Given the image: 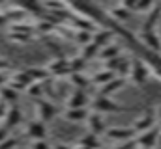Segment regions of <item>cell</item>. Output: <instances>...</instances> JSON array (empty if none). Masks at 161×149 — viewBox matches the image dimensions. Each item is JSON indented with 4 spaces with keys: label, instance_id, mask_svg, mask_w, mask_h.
<instances>
[{
    "label": "cell",
    "instance_id": "obj_1",
    "mask_svg": "<svg viewBox=\"0 0 161 149\" xmlns=\"http://www.w3.org/2000/svg\"><path fill=\"white\" fill-rule=\"evenodd\" d=\"M159 134H161V129H150L146 132H141L137 134V144L141 149H158L159 146Z\"/></svg>",
    "mask_w": 161,
    "mask_h": 149
},
{
    "label": "cell",
    "instance_id": "obj_2",
    "mask_svg": "<svg viewBox=\"0 0 161 149\" xmlns=\"http://www.w3.org/2000/svg\"><path fill=\"white\" fill-rule=\"evenodd\" d=\"M105 134H107L109 140H114V142H120V144L137 138V131L133 127H111V129H107Z\"/></svg>",
    "mask_w": 161,
    "mask_h": 149
},
{
    "label": "cell",
    "instance_id": "obj_3",
    "mask_svg": "<svg viewBox=\"0 0 161 149\" xmlns=\"http://www.w3.org/2000/svg\"><path fill=\"white\" fill-rule=\"evenodd\" d=\"M131 80L135 82V84H144L146 80H148V76H150V67L146 65V62L144 60H139V58H135L133 62H131Z\"/></svg>",
    "mask_w": 161,
    "mask_h": 149
},
{
    "label": "cell",
    "instance_id": "obj_4",
    "mask_svg": "<svg viewBox=\"0 0 161 149\" xmlns=\"http://www.w3.org/2000/svg\"><path fill=\"white\" fill-rule=\"evenodd\" d=\"M154 123H156V114H154L152 108H148V110H144L137 119H135L133 129L137 131V134H141V132H146V131L154 129Z\"/></svg>",
    "mask_w": 161,
    "mask_h": 149
},
{
    "label": "cell",
    "instance_id": "obj_5",
    "mask_svg": "<svg viewBox=\"0 0 161 149\" xmlns=\"http://www.w3.org/2000/svg\"><path fill=\"white\" fill-rule=\"evenodd\" d=\"M161 24V2H156L154 8L148 11L144 23H142V28L141 32H156V26Z\"/></svg>",
    "mask_w": 161,
    "mask_h": 149
},
{
    "label": "cell",
    "instance_id": "obj_6",
    "mask_svg": "<svg viewBox=\"0 0 161 149\" xmlns=\"http://www.w3.org/2000/svg\"><path fill=\"white\" fill-rule=\"evenodd\" d=\"M92 108L94 112H122L120 105H116L111 97H103V95H96L92 99Z\"/></svg>",
    "mask_w": 161,
    "mask_h": 149
},
{
    "label": "cell",
    "instance_id": "obj_7",
    "mask_svg": "<svg viewBox=\"0 0 161 149\" xmlns=\"http://www.w3.org/2000/svg\"><path fill=\"white\" fill-rule=\"evenodd\" d=\"M47 71L51 73V76H71V67H69V58H54L53 62H49Z\"/></svg>",
    "mask_w": 161,
    "mask_h": 149
},
{
    "label": "cell",
    "instance_id": "obj_8",
    "mask_svg": "<svg viewBox=\"0 0 161 149\" xmlns=\"http://www.w3.org/2000/svg\"><path fill=\"white\" fill-rule=\"evenodd\" d=\"M32 84H34V82H32L30 74L26 73V71H19V73L11 74V78H9V82H8V86L13 88L15 91H26Z\"/></svg>",
    "mask_w": 161,
    "mask_h": 149
},
{
    "label": "cell",
    "instance_id": "obj_9",
    "mask_svg": "<svg viewBox=\"0 0 161 149\" xmlns=\"http://www.w3.org/2000/svg\"><path fill=\"white\" fill-rule=\"evenodd\" d=\"M56 114H58L56 105H53L51 101H45V99L38 101V117H40V121L49 123V121H53L56 117Z\"/></svg>",
    "mask_w": 161,
    "mask_h": 149
},
{
    "label": "cell",
    "instance_id": "obj_10",
    "mask_svg": "<svg viewBox=\"0 0 161 149\" xmlns=\"http://www.w3.org/2000/svg\"><path fill=\"white\" fill-rule=\"evenodd\" d=\"M139 41L142 43L144 49L161 54V37H159V34H156V32H141V34H139Z\"/></svg>",
    "mask_w": 161,
    "mask_h": 149
},
{
    "label": "cell",
    "instance_id": "obj_11",
    "mask_svg": "<svg viewBox=\"0 0 161 149\" xmlns=\"http://www.w3.org/2000/svg\"><path fill=\"white\" fill-rule=\"evenodd\" d=\"M90 103V97H88V91L84 90H73V93L69 95L68 99V108H86Z\"/></svg>",
    "mask_w": 161,
    "mask_h": 149
},
{
    "label": "cell",
    "instance_id": "obj_12",
    "mask_svg": "<svg viewBox=\"0 0 161 149\" xmlns=\"http://www.w3.org/2000/svg\"><path fill=\"white\" fill-rule=\"evenodd\" d=\"M26 134H28V138H32L34 142H40V140H45V136H47V129H45V123L43 121H30L28 125H26Z\"/></svg>",
    "mask_w": 161,
    "mask_h": 149
},
{
    "label": "cell",
    "instance_id": "obj_13",
    "mask_svg": "<svg viewBox=\"0 0 161 149\" xmlns=\"http://www.w3.org/2000/svg\"><path fill=\"white\" fill-rule=\"evenodd\" d=\"M26 15H30V13H28L23 6H13V8H9V9L4 13V19H6L9 24H19V23H25Z\"/></svg>",
    "mask_w": 161,
    "mask_h": 149
},
{
    "label": "cell",
    "instance_id": "obj_14",
    "mask_svg": "<svg viewBox=\"0 0 161 149\" xmlns=\"http://www.w3.org/2000/svg\"><path fill=\"white\" fill-rule=\"evenodd\" d=\"M107 13H109V17H111V19H114V21H116V23H120V24H122V23H125V21L133 15V13H131L124 4H122V2H120V4L111 6V8L107 9Z\"/></svg>",
    "mask_w": 161,
    "mask_h": 149
},
{
    "label": "cell",
    "instance_id": "obj_15",
    "mask_svg": "<svg viewBox=\"0 0 161 149\" xmlns=\"http://www.w3.org/2000/svg\"><path fill=\"white\" fill-rule=\"evenodd\" d=\"M88 131H90V134H96V136H99V134H103V132H107V129H105V123H103V117L99 116V114H90V117H88Z\"/></svg>",
    "mask_w": 161,
    "mask_h": 149
},
{
    "label": "cell",
    "instance_id": "obj_16",
    "mask_svg": "<svg viewBox=\"0 0 161 149\" xmlns=\"http://www.w3.org/2000/svg\"><path fill=\"white\" fill-rule=\"evenodd\" d=\"M122 56V45L120 43H111V45H107L105 49H101V52H99V60H103V62H109V60H113V58H118Z\"/></svg>",
    "mask_w": 161,
    "mask_h": 149
},
{
    "label": "cell",
    "instance_id": "obj_17",
    "mask_svg": "<svg viewBox=\"0 0 161 149\" xmlns=\"http://www.w3.org/2000/svg\"><path fill=\"white\" fill-rule=\"evenodd\" d=\"M64 117L68 119V121H71V123H79V121H88V117H90V112L88 108H68V112L64 114Z\"/></svg>",
    "mask_w": 161,
    "mask_h": 149
},
{
    "label": "cell",
    "instance_id": "obj_18",
    "mask_svg": "<svg viewBox=\"0 0 161 149\" xmlns=\"http://www.w3.org/2000/svg\"><path fill=\"white\" fill-rule=\"evenodd\" d=\"M114 32H111V30H105V28H101L99 32H96L94 34V43L99 47V49H105L107 45H111L113 43V39H114Z\"/></svg>",
    "mask_w": 161,
    "mask_h": 149
},
{
    "label": "cell",
    "instance_id": "obj_19",
    "mask_svg": "<svg viewBox=\"0 0 161 149\" xmlns=\"http://www.w3.org/2000/svg\"><path fill=\"white\" fill-rule=\"evenodd\" d=\"M23 121V114L21 110L15 106V105H11L9 106V112H8V116H6V119H4V127H8V129H13V127H17L19 123Z\"/></svg>",
    "mask_w": 161,
    "mask_h": 149
},
{
    "label": "cell",
    "instance_id": "obj_20",
    "mask_svg": "<svg viewBox=\"0 0 161 149\" xmlns=\"http://www.w3.org/2000/svg\"><path fill=\"white\" fill-rule=\"evenodd\" d=\"M26 73L30 74V78H32V82H47V80H51V73L47 71V67H28V69H25Z\"/></svg>",
    "mask_w": 161,
    "mask_h": 149
},
{
    "label": "cell",
    "instance_id": "obj_21",
    "mask_svg": "<svg viewBox=\"0 0 161 149\" xmlns=\"http://www.w3.org/2000/svg\"><path fill=\"white\" fill-rule=\"evenodd\" d=\"M122 4L133 13V11H150L156 2H150V0H142V2H139V0H127V2H122Z\"/></svg>",
    "mask_w": 161,
    "mask_h": 149
},
{
    "label": "cell",
    "instance_id": "obj_22",
    "mask_svg": "<svg viewBox=\"0 0 161 149\" xmlns=\"http://www.w3.org/2000/svg\"><path fill=\"white\" fill-rule=\"evenodd\" d=\"M118 74L113 73V71H109V69H103V71H99L97 74H94L92 76V84H96V86H107L109 82H113L114 78H116Z\"/></svg>",
    "mask_w": 161,
    "mask_h": 149
},
{
    "label": "cell",
    "instance_id": "obj_23",
    "mask_svg": "<svg viewBox=\"0 0 161 149\" xmlns=\"http://www.w3.org/2000/svg\"><path fill=\"white\" fill-rule=\"evenodd\" d=\"M124 82H125V78H120V76H116L113 82H109L107 86H103V88L99 90V93H97V95H103V97H111L113 93H116V91L120 90L122 86H124Z\"/></svg>",
    "mask_w": 161,
    "mask_h": 149
},
{
    "label": "cell",
    "instance_id": "obj_24",
    "mask_svg": "<svg viewBox=\"0 0 161 149\" xmlns=\"http://www.w3.org/2000/svg\"><path fill=\"white\" fill-rule=\"evenodd\" d=\"M69 80H71V84L75 86V90H84V91H88V90H90V86H92V78H88L84 73L71 74V76H69Z\"/></svg>",
    "mask_w": 161,
    "mask_h": 149
},
{
    "label": "cell",
    "instance_id": "obj_25",
    "mask_svg": "<svg viewBox=\"0 0 161 149\" xmlns=\"http://www.w3.org/2000/svg\"><path fill=\"white\" fill-rule=\"evenodd\" d=\"M38 28L28 24V23H19V24H9V32H15V34H25V36H32Z\"/></svg>",
    "mask_w": 161,
    "mask_h": 149
},
{
    "label": "cell",
    "instance_id": "obj_26",
    "mask_svg": "<svg viewBox=\"0 0 161 149\" xmlns=\"http://www.w3.org/2000/svg\"><path fill=\"white\" fill-rule=\"evenodd\" d=\"M99 52H101V49L92 41L90 45H86V47H82L80 49V56L88 62V60H92V58H96V56H99Z\"/></svg>",
    "mask_w": 161,
    "mask_h": 149
},
{
    "label": "cell",
    "instance_id": "obj_27",
    "mask_svg": "<svg viewBox=\"0 0 161 149\" xmlns=\"http://www.w3.org/2000/svg\"><path fill=\"white\" fill-rule=\"evenodd\" d=\"M17 97H19V91H15L13 88H9V86L0 88V99H2V101H6L8 105L15 103V101H17Z\"/></svg>",
    "mask_w": 161,
    "mask_h": 149
},
{
    "label": "cell",
    "instance_id": "obj_28",
    "mask_svg": "<svg viewBox=\"0 0 161 149\" xmlns=\"http://www.w3.org/2000/svg\"><path fill=\"white\" fill-rule=\"evenodd\" d=\"M73 41H75L77 45H80V47H86V45H90V43L94 41V34H90V32H82V30H75Z\"/></svg>",
    "mask_w": 161,
    "mask_h": 149
},
{
    "label": "cell",
    "instance_id": "obj_29",
    "mask_svg": "<svg viewBox=\"0 0 161 149\" xmlns=\"http://www.w3.org/2000/svg\"><path fill=\"white\" fill-rule=\"evenodd\" d=\"M84 65H86V60L82 58V56H73V58H69V67H71V73L77 74V73H82L84 71Z\"/></svg>",
    "mask_w": 161,
    "mask_h": 149
},
{
    "label": "cell",
    "instance_id": "obj_30",
    "mask_svg": "<svg viewBox=\"0 0 161 149\" xmlns=\"http://www.w3.org/2000/svg\"><path fill=\"white\" fill-rule=\"evenodd\" d=\"M79 146L82 147H88V149H99V140L96 134H86L79 140Z\"/></svg>",
    "mask_w": 161,
    "mask_h": 149
},
{
    "label": "cell",
    "instance_id": "obj_31",
    "mask_svg": "<svg viewBox=\"0 0 161 149\" xmlns=\"http://www.w3.org/2000/svg\"><path fill=\"white\" fill-rule=\"evenodd\" d=\"M43 88H45L43 84H40V82H34V84L26 90V93H28L32 99H38V101H40L41 97H43V93H45V91H43Z\"/></svg>",
    "mask_w": 161,
    "mask_h": 149
},
{
    "label": "cell",
    "instance_id": "obj_32",
    "mask_svg": "<svg viewBox=\"0 0 161 149\" xmlns=\"http://www.w3.org/2000/svg\"><path fill=\"white\" fill-rule=\"evenodd\" d=\"M124 58H125V56H118V58H113V60L105 62V69H109V71H113V73H118V69H120Z\"/></svg>",
    "mask_w": 161,
    "mask_h": 149
},
{
    "label": "cell",
    "instance_id": "obj_33",
    "mask_svg": "<svg viewBox=\"0 0 161 149\" xmlns=\"http://www.w3.org/2000/svg\"><path fill=\"white\" fill-rule=\"evenodd\" d=\"M131 62H133V60H129V58H124V62H122L120 69H118V73H116L120 78H125V76H129V74H131Z\"/></svg>",
    "mask_w": 161,
    "mask_h": 149
},
{
    "label": "cell",
    "instance_id": "obj_34",
    "mask_svg": "<svg viewBox=\"0 0 161 149\" xmlns=\"http://www.w3.org/2000/svg\"><path fill=\"white\" fill-rule=\"evenodd\" d=\"M8 37L13 41V43H28L32 36H25V34H15V32H8Z\"/></svg>",
    "mask_w": 161,
    "mask_h": 149
},
{
    "label": "cell",
    "instance_id": "obj_35",
    "mask_svg": "<svg viewBox=\"0 0 161 149\" xmlns=\"http://www.w3.org/2000/svg\"><path fill=\"white\" fill-rule=\"evenodd\" d=\"M137 147H139L137 140H129V142H122V144H118L114 149H137Z\"/></svg>",
    "mask_w": 161,
    "mask_h": 149
},
{
    "label": "cell",
    "instance_id": "obj_36",
    "mask_svg": "<svg viewBox=\"0 0 161 149\" xmlns=\"http://www.w3.org/2000/svg\"><path fill=\"white\" fill-rule=\"evenodd\" d=\"M17 146V138H13V136H9L4 144H0V149H13Z\"/></svg>",
    "mask_w": 161,
    "mask_h": 149
},
{
    "label": "cell",
    "instance_id": "obj_37",
    "mask_svg": "<svg viewBox=\"0 0 161 149\" xmlns=\"http://www.w3.org/2000/svg\"><path fill=\"white\" fill-rule=\"evenodd\" d=\"M9 106H11V105H8L6 101L0 99V119H2V117L6 119V116H8V112H9Z\"/></svg>",
    "mask_w": 161,
    "mask_h": 149
},
{
    "label": "cell",
    "instance_id": "obj_38",
    "mask_svg": "<svg viewBox=\"0 0 161 149\" xmlns=\"http://www.w3.org/2000/svg\"><path fill=\"white\" fill-rule=\"evenodd\" d=\"M30 149H51V147H49V144L45 140H40V142H34Z\"/></svg>",
    "mask_w": 161,
    "mask_h": 149
},
{
    "label": "cell",
    "instance_id": "obj_39",
    "mask_svg": "<svg viewBox=\"0 0 161 149\" xmlns=\"http://www.w3.org/2000/svg\"><path fill=\"white\" fill-rule=\"evenodd\" d=\"M9 138V132H8V127H0V144H4L6 140Z\"/></svg>",
    "mask_w": 161,
    "mask_h": 149
},
{
    "label": "cell",
    "instance_id": "obj_40",
    "mask_svg": "<svg viewBox=\"0 0 161 149\" xmlns=\"http://www.w3.org/2000/svg\"><path fill=\"white\" fill-rule=\"evenodd\" d=\"M9 78L11 76H8V73L4 71V73H0V88H4V86H8V82H9Z\"/></svg>",
    "mask_w": 161,
    "mask_h": 149
},
{
    "label": "cell",
    "instance_id": "obj_41",
    "mask_svg": "<svg viewBox=\"0 0 161 149\" xmlns=\"http://www.w3.org/2000/svg\"><path fill=\"white\" fill-rule=\"evenodd\" d=\"M11 65H9V62H6V60H2L0 58V73H4V71H8Z\"/></svg>",
    "mask_w": 161,
    "mask_h": 149
},
{
    "label": "cell",
    "instance_id": "obj_42",
    "mask_svg": "<svg viewBox=\"0 0 161 149\" xmlns=\"http://www.w3.org/2000/svg\"><path fill=\"white\" fill-rule=\"evenodd\" d=\"M53 149H75V147H69V146H66V144H56Z\"/></svg>",
    "mask_w": 161,
    "mask_h": 149
},
{
    "label": "cell",
    "instance_id": "obj_43",
    "mask_svg": "<svg viewBox=\"0 0 161 149\" xmlns=\"http://www.w3.org/2000/svg\"><path fill=\"white\" fill-rule=\"evenodd\" d=\"M158 116H159V119H161V105H159V110H158Z\"/></svg>",
    "mask_w": 161,
    "mask_h": 149
},
{
    "label": "cell",
    "instance_id": "obj_44",
    "mask_svg": "<svg viewBox=\"0 0 161 149\" xmlns=\"http://www.w3.org/2000/svg\"><path fill=\"white\" fill-rule=\"evenodd\" d=\"M75 149H88V147H82V146H77Z\"/></svg>",
    "mask_w": 161,
    "mask_h": 149
},
{
    "label": "cell",
    "instance_id": "obj_45",
    "mask_svg": "<svg viewBox=\"0 0 161 149\" xmlns=\"http://www.w3.org/2000/svg\"><path fill=\"white\" fill-rule=\"evenodd\" d=\"M158 147H161V134H159V146H158Z\"/></svg>",
    "mask_w": 161,
    "mask_h": 149
},
{
    "label": "cell",
    "instance_id": "obj_46",
    "mask_svg": "<svg viewBox=\"0 0 161 149\" xmlns=\"http://www.w3.org/2000/svg\"><path fill=\"white\" fill-rule=\"evenodd\" d=\"M159 37H161V24H159Z\"/></svg>",
    "mask_w": 161,
    "mask_h": 149
},
{
    "label": "cell",
    "instance_id": "obj_47",
    "mask_svg": "<svg viewBox=\"0 0 161 149\" xmlns=\"http://www.w3.org/2000/svg\"><path fill=\"white\" fill-rule=\"evenodd\" d=\"M99 149H107V147H99Z\"/></svg>",
    "mask_w": 161,
    "mask_h": 149
},
{
    "label": "cell",
    "instance_id": "obj_48",
    "mask_svg": "<svg viewBox=\"0 0 161 149\" xmlns=\"http://www.w3.org/2000/svg\"><path fill=\"white\" fill-rule=\"evenodd\" d=\"M158 149H161V147H158Z\"/></svg>",
    "mask_w": 161,
    "mask_h": 149
}]
</instances>
